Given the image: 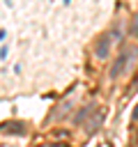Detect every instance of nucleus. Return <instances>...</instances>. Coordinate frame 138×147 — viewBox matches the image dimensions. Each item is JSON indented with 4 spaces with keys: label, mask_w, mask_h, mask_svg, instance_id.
<instances>
[{
    "label": "nucleus",
    "mask_w": 138,
    "mask_h": 147,
    "mask_svg": "<svg viewBox=\"0 0 138 147\" xmlns=\"http://www.w3.org/2000/svg\"><path fill=\"white\" fill-rule=\"evenodd\" d=\"M136 57H138V46H124V48L120 51V55L113 60L110 71H108V78H110V80L122 78V76L131 69V64L136 62Z\"/></svg>",
    "instance_id": "obj_1"
},
{
    "label": "nucleus",
    "mask_w": 138,
    "mask_h": 147,
    "mask_svg": "<svg viewBox=\"0 0 138 147\" xmlns=\"http://www.w3.org/2000/svg\"><path fill=\"white\" fill-rule=\"evenodd\" d=\"M110 46H113V39L108 37V32L101 34V37L97 39V44H94V57H97V60H106V57L110 55Z\"/></svg>",
    "instance_id": "obj_2"
},
{
    "label": "nucleus",
    "mask_w": 138,
    "mask_h": 147,
    "mask_svg": "<svg viewBox=\"0 0 138 147\" xmlns=\"http://www.w3.org/2000/svg\"><path fill=\"white\" fill-rule=\"evenodd\" d=\"M103 117H106V115H103V110H94V113L90 115V119L85 122V131H87V133H94V131L101 126Z\"/></svg>",
    "instance_id": "obj_3"
},
{
    "label": "nucleus",
    "mask_w": 138,
    "mask_h": 147,
    "mask_svg": "<svg viewBox=\"0 0 138 147\" xmlns=\"http://www.w3.org/2000/svg\"><path fill=\"white\" fill-rule=\"evenodd\" d=\"M92 113H94V103H87V106H83V108H80V110L74 115V124H83V122H87Z\"/></svg>",
    "instance_id": "obj_4"
},
{
    "label": "nucleus",
    "mask_w": 138,
    "mask_h": 147,
    "mask_svg": "<svg viewBox=\"0 0 138 147\" xmlns=\"http://www.w3.org/2000/svg\"><path fill=\"white\" fill-rule=\"evenodd\" d=\"M0 131H9V133H18V136H25L28 133L23 122H7V124L0 126Z\"/></svg>",
    "instance_id": "obj_5"
},
{
    "label": "nucleus",
    "mask_w": 138,
    "mask_h": 147,
    "mask_svg": "<svg viewBox=\"0 0 138 147\" xmlns=\"http://www.w3.org/2000/svg\"><path fill=\"white\" fill-rule=\"evenodd\" d=\"M129 37H138V14L131 18V25H129Z\"/></svg>",
    "instance_id": "obj_6"
},
{
    "label": "nucleus",
    "mask_w": 138,
    "mask_h": 147,
    "mask_svg": "<svg viewBox=\"0 0 138 147\" xmlns=\"http://www.w3.org/2000/svg\"><path fill=\"white\" fill-rule=\"evenodd\" d=\"M108 37L113 39V44H115V41H120V39H122V28H117V25H115V28L108 32Z\"/></svg>",
    "instance_id": "obj_7"
},
{
    "label": "nucleus",
    "mask_w": 138,
    "mask_h": 147,
    "mask_svg": "<svg viewBox=\"0 0 138 147\" xmlns=\"http://www.w3.org/2000/svg\"><path fill=\"white\" fill-rule=\"evenodd\" d=\"M7 53H9V48H7V46H2V48H0V60H5V57H7Z\"/></svg>",
    "instance_id": "obj_8"
},
{
    "label": "nucleus",
    "mask_w": 138,
    "mask_h": 147,
    "mask_svg": "<svg viewBox=\"0 0 138 147\" xmlns=\"http://www.w3.org/2000/svg\"><path fill=\"white\" fill-rule=\"evenodd\" d=\"M5 37H7V32H5V30H0V41H5Z\"/></svg>",
    "instance_id": "obj_9"
},
{
    "label": "nucleus",
    "mask_w": 138,
    "mask_h": 147,
    "mask_svg": "<svg viewBox=\"0 0 138 147\" xmlns=\"http://www.w3.org/2000/svg\"><path fill=\"white\" fill-rule=\"evenodd\" d=\"M62 2H64V5H69V2H71V0H62Z\"/></svg>",
    "instance_id": "obj_10"
}]
</instances>
